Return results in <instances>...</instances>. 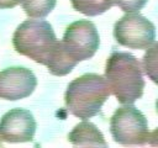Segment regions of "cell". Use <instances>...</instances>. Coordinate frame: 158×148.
I'll return each instance as SVG.
<instances>
[{
  "instance_id": "8fae6325",
  "label": "cell",
  "mask_w": 158,
  "mask_h": 148,
  "mask_svg": "<svg viewBox=\"0 0 158 148\" xmlns=\"http://www.w3.org/2000/svg\"><path fill=\"white\" fill-rule=\"evenodd\" d=\"M57 0H22L21 6L26 15L32 18L46 17L56 6Z\"/></svg>"
},
{
  "instance_id": "9c48e42d",
  "label": "cell",
  "mask_w": 158,
  "mask_h": 148,
  "mask_svg": "<svg viewBox=\"0 0 158 148\" xmlns=\"http://www.w3.org/2000/svg\"><path fill=\"white\" fill-rule=\"evenodd\" d=\"M68 141L73 146L79 147H107V143L98 127L86 121L78 123L69 132Z\"/></svg>"
},
{
  "instance_id": "4fadbf2b",
  "label": "cell",
  "mask_w": 158,
  "mask_h": 148,
  "mask_svg": "<svg viewBox=\"0 0 158 148\" xmlns=\"http://www.w3.org/2000/svg\"><path fill=\"white\" fill-rule=\"evenodd\" d=\"M147 0H115V5H117L125 12H137L144 5Z\"/></svg>"
},
{
  "instance_id": "2e32d148",
  "label": "cell",
  "mask_w": 158,
  "mask_h": 148,
  "mask_svg": "<svg viewBox=\"0 0 158 148\" xmlns=\"http://www.w3.org/2000/svg\"><path fill=\"white\" fill-rule=\"evenodd\" d=\"M156 109H157V112H158V99H157V102H156Z\"/></svg>"
},
{
  "instance_id": "5b68a950",
  "label": "cell",
  "mask_w": 158,
  "mask_h": 148,
  "mask_svg": "<svg viewBox=\"0 0 158 148\" xmlns=\"http://www.w3.org/2000/svg\"><path fill=\"white\" fill-rule=\"evenodd\" d=\"M114 37L118 44L131 49H147L156 39V27L144 16L128 12L114 26Z\"/></svg>"
},
{
  "instance_id": "ba28073f",
  "label": "cell",
  "mask_w": 158,
  "mask_h": 148,
  "mask_svg": "<svg viewBox=\"0 0 158 148\" xmlns=\"http://www.w3.org/2000/svg\"><path fill=\"white\" fill-rule=\"evenodd\" d=\"M37 86L32 70L23 67H10L0 72V99L16 101L28 97Z\"/></svg>"
},
{
  "instance_id": "277c9868",
  "label": "cell",
  "mask_w": 158,
  "mask_h": 148,
  "mask_svg": "<svg viewBox=\"0 0 158 148\" xmlns=\"http://www.w3.org/2000/svg\"><path fill=\"white\" fill-rule=\"evenodd\" d=\"M110 132L116 143L122 146H143L149 137L144 115L135 106L118 107L110 120Z\"/></svg>"
},
{
  "instance_id": "52a82bcc",
  "label": "cell",
  "mask_w": 158,
  "mask_h": 148,
  "mask_svg": "<svg viewBox=\"0 0 158 148\" xmlns=\"http://www.w3.org/2000/svg\"><path fill=\"white\" fill-rule=\"evenodd\" d=\"M36 128V121L28 110L12 109L0 120V139L9 143L31 142Z\"/></svg>"
},
{
  "instance_id": "9a60e30c",
  "label": "cell",
  "mask_w": 158,
  "mask_h": 148,
  "mask_svg": "<svg viewBox=\"0 0 158 148\" xmlns=\"http://www.w3.org/2000/svg\"><path fill=\"white\" fill-rule=\"evenodd\" d=\"M147 142H148L151 146H153V147H158V127L149 134Z\"/></svg>"
},
{
  "instance_id": "7a4b0ae2",
  "label": "cell",
  "mask_w": 158,
  "mask_h": 148,
  "mask_svg": "<svg viewBox=\"0 0 158 148\" xmlns=\"http://www.w3.org/2000/svg\"><path fill=\"white\" fill-rule=\"evenodd\" d=\"M110 95L104 76L86 73L68 84L64 101L68 111L78 118L88 120L98 115Z\"/></svg>"
},
{
  "instance_id": "30bf717a",
  "label": "cell",
  "mask_w": 158,
  "mask_h": 148,
  "mask_svg": "<svg viewBox=\"0 0 158 148\" xmlns=\"http://www.w3.org/2000/svg\"><path fill=\"white\" fill-rule=\"evenodd\" d=\"M74 10L86 16H98L115 5V0H70Z\"/></svg>"
},
{
  "instance_id": "e0dca14e",
  "label": "cell",
  "mask_w": 158,
  "mask_h": 148,
  "mask_svg": "<svg viewBox=\"0 0 158 148\" xmlns=\"http://www.w3.org/2000/svg\"><path fill=\"white\" fill-rule=\"evenodd\" d=\"M0 147H1V143H0Z\"/></svg>"
},
{
  "instance_id": "3957f363",
  "label": "cell",
  "mask_w": 158,
  "mask_h": 148,
  "mask_svg": "<svg viewBox=\"0 0 158 148\" xmlns=\"http://www.w3.org/2000/svg\"><path fill=\"white\" fill-rule=\"evenodd\" d=\"M12 44L17 53L47 65L57 48L58 39L49 22L44 20H27L16 28Z\"/></svg>"
},
{
  "instance_id": "7c38bea8",
  "label": "cell",
  "mask_w": 158,
  "mask_h": 148,
  "mask_svg": "<svg viewBox=\"0 0 158 148\" xmlns=\"http://www.w3.org/2000/svg\"><path fill=\"white\" fill-rule=\"evenodd\" d=\"M142 69L146 75L158 85V42L147 48L142 59Z\"/></svg>"
},
{
  "instance_id": "5bb4252c",
  "label": "cell",
  "mask_w": 158,
  "mask_h": 148,
  "mask_svg": "<svg viewBox=\"0 0 158 148\" xmlns=\"http://www.w3.org/2000/svg\"><path fill=\"white\" fill-rule=\"evenodd\" d=\"M22 0H0V9H12L21 4Z\"/></svg>"
},
{
  "instance_id": "6da1fadb",
  "label": "cell",
  "mask_w": 158,
  "mask_h": 148,
  "mask_svg": "<svg viewBox=\"0 0 158 148\" xmlns=\"http://www.w3.org/2000/svg\"><path fill=\"white\" fill-rule=\"evenodd\" d=\"M105 79L110 92L123 105H131L143 95L144 79L141 63L127 52H112L106 60Z\"/></svg>"
},
{
  "instance_id": "8992f818",
  "label": "cell",
  "mask_w": 158,
  "mask_h": 148,
  "mask_svg": "<svg viewBox=\"0 0 158 148\" xmlns=\"http://www.w3.org/2000/svg\"><path fill=\"white\" fill-rule=\"evenodd\" d=\"M62 46L67 54L77 63L90 59L100 46L99 32L89 20L75 21L67 27Z\"/></svg>"
}]
</instances>
